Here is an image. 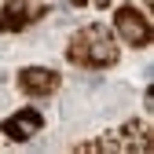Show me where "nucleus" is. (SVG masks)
I'll use <instances>...</instances> for the list:
<instances>
[{
  "instance_id": "obj_1",
  "label": "nucleus",
  "mask_w": 154,
  "mask_h": 154,
  "mask_svg": "<svg viewBox=\"0 0 154 154\" xmlns=\"http://www.w3.org/2000/svg\"><path fill=\"white\" fill-rule=\"evenodd\" d=\"M66 59L77 63V66H114L118 63V41L110 37L106 26H85L77 29V37L66 44Z\"/></svg>"
},
{
  "instance_id": "obj_2",
  "label": "nucleus",
  "mask_w": 154,
  "mask_h": 154,
  "mask_svg": "<svg viewBox=\"0 0 154 154\" xmlns=\"http://www.w3.org/2000/svg\"><path fill=\"white\" fill-rule=\"evenodd\" d=\"M114 29H118V37H125V44H132V48H147L150 37H154L147 15L140 8H132V4H121L114 11Z\"/></svg>"
},
{
  "instance_id": "obj_3",
  "label": "nucleus",
  "mask_w": 154,
  "mask_h": 154,
  "mask_svg": "<svg viewBox=\"0 0 154 154\" xmlns=\"http://www.w3.org/2000/svg\"><path fill=\"white\" fill-rule=\"evenodd\" d=\"M18 88H22L26 95H51L55 88H59V73L48 70V66H26L22 73H18Z\"/></svg>"
},
{
  "instance_id": "obj_4",
  "label": "nucleus",
  "mask_w": 154,
  "mask_h": 154,
  "mask_svg": "<svg viewBox=\"0 0 154 154\" xmlns=\"http://www.w3.org/2000/svg\"><path fill=\"white\" fill-rule=\"evenodd\" d=\"M41 125H44V118H41L37 110H29V106H26V110L11 114V118L0 125V128H4V136H8V140H15V143H26L29 136H37V132H41Z\"/></svg>"
},
{
  "instance_id": "obj_5",
  "label": "nucleus",
  "mask_w": 154,
  "mask_h": 154,
  "mask_svg": "<svg viewBox=\"0 0 154 154\" xmlns=\"http://www.w3.org/2000/svg\"><path fill=\"white\" fill-rule=\"evenodd\" d=\"M37 15H41V8H29L26 0H8V4L0 8V29L4 33H18V29H26Z\"/></svg>"
},
{
  "instance_id": "obj_6",
  "label": "nucleus",
  "mask_w": 154,
  "mask_h": 154,
  "mask_svg": "<svg viewBox=\"0 0 154 154\" xmlns=\"http://www.w3.org/2000/svg\"><path fill=\"white\" fill-rule=\"evenodd\" d=\"M70 4H73V8H85V4H88V0H70Z\"/></svg>"
}]
</instances>
